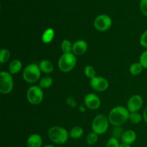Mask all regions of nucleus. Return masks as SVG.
Here are the masks:
<instances>
[{"mask_svg":"<svg viewBox=\"0 0 147 147\" xmlns=\"http://www.w3.org/2000/svg\"><path fill=\"white\" fill-rule=\"evenodd\" d=\"M129 115L130 112L128 109L124 106H118L111 110L108 118L111 124L114 126H120L129 120Z\"/></svg>","mask_w":147,"mask_h":147,"instance_id":"nucleus-1","label":"nucleus"},{"mask_svg":"<svg viewBox=\"0 0 147 147\" xmlns=\"http://www.w3.org/2000/svg\"><path fill=\"white\" fill-rule=\"evenodd\" d=\"M48 137L50 140L56 144H63L69 139L68 131L65 128L59 126H54L48 130Z\"/></svg>","mask_w":147,"mask_h":147,"instance_id":"nucleus-2","label":"nucleus"},{"mask_svg":"<svg viewBox=\"0 0 147 147\" xmlns=\"http://www.w3.org/2000/svg\"><path fill=\"white\" fill-rule=\"evenodd\" d=\"M77 59L73 53H63L58 60V67L63 73H67L73 70L76 65Z\"/></svg>","mask_w":147,"mask_h":147,"instance_id":"nucleus-3","label":"nucleus"},{"mask_svg":"<svg viewBox=\"0 0 147 147\" xmlns=\"http://www.w3.org/2000/svg\"><path fill=\"white\" fill-rule=\"evenodd\" d=\"M41 70L36 63H32L24 67L23 70V79L28 83H34L40 78Z\"/></svg>","mask_w":147,"mask_h":147,"instance_id":"nucleus-4","label":"nucleus"},{"mask_svg":"<svg viewBox=\"0 0 147 147\" xmlns=\"http://www.w3.org/2000/svg\"><path fill=\"white\" fill-rule=\"evenodd\" d=\"M109 126V118L103 114H98L92 122V130L98 135H101L107 131Z\"/></svg>","mask_w":147,"mask_h":147,"instance_id":"nucleus-5","label":"nucleus"},{"mask_svg":"<svg viewBox=\"0 0 147 147\" xmlns=\"http://www.w3.org/2000/svg\"><path fill=\"white\" fill-rule=\"evenodd\" d=\"M13 87L14 82L11 73L1 71L0 73V93L2 94H9L12 91Z\"/></svg>","mask_w":147,"mask_h":147,"instance_id":"nucleus-6","label":"nucleus"},{"mask_svg":"<svg viewBox=\"0 0 147 147\" xmlns=\"http://www.w3.org/2000/svg\"><path fill=\"white\" fill-rule=\"evenodd\" d=\"M44 98L42 88L37 86H33L29 88L27 91V99L32 105H39L42 103Z\"/></svg>","mask_w":147,"mask_h":147,"instance_id":"nucleus-7","label":"nucleus"},{"mask_svg":"<svg viewBox=\"0 0 147 147\" xmlns=\"http://www.w3.org/2000/svg\"><path fill=\"white\" fill-rule=\"evenodd\" d=\"M96 30L99 32H105L111 28L112 25V20L107 14H100L96 17L93 22Z\"/></svg>","mask_w":147,"mask_h":147,"instance_id":"nucleus-8","label":"nucleus"},{"mask_svg":"<svg viewBox=\"0 0 147 147\" xmlns=\"http://www.w3.org/2000/svg\"><path fill=\"white\" fill-rule=\"evenodd\" d=\"M90 85L93 90L98 92L105 91L109 86L108 80L101 76H96L93 78L90 79Z\"/></svg>","mask_w":147,"mask_h":147,"instance_id":"nucleus-9","label":"nucleus"},{"mask_svg":"<svg viewBox=\"0 0 147 147\" xmlns=\"http://www.w3.org/2000/svg\"><path fill=\"white\" fill-rule=\"evenodd\" d=\"M143 106V99L139 95H134L127 102V109L130 113L138 112Z\"/></svg>","mask_w":147,"mask_h":147,"instance_id":"nucleus-10","label":"nucleus"},{"mask_svg":"<svg viewBox=\"0 0 147 147\" xmlns=\"http://www.w3.org/2000/svg\"><path fill=\"white\" fill-rule=\"evenodd\" d=\"M100 99L95 93H88L84 98V104L90 110H96L100 106Z\"/></svg>","mask_w":147,"mask_h":147,"instance_id":"nucleus-11","label":"nucleus"},{"mask_svg":"<svg viewBox=\"0 0 147 147\" xmlns=\"http://www.w3.org/2000/svg\"><path fill=\"white\" fill-rule=\"evenodd\" d=\"M88 50V43L83 40H78L73 44L72 53L75 55H82L85 54Z\"/></svg>","mask_w":147,"mask_h":147,"instance_id":"nucleus-12","label":"nucleus"},{"mask_svg":"<svg viewBox=\"0 0 147 147\" xmlns=\"http://www.w3.org/2000/svg\"><path fill=\"white\" fill-rule=\"evenodd\" d=\"M27 147H42V139L40 135L33 134L30 135L27 140Z\"/></svg>","mask_w":147,"mask_h":147,"instance_id":"nucleus-13","label":"nucleus"},{"mask_svg":"<svg viewBox=\"0 0 147 147\" xmlns=\"http://www.w3.org/2000/svg\"><path fill=\"white\" fill-rule=\"evenodd\" d=\"M136 134L135 131L131 129H129L123 131L121 136L122 143L127 144H131L136 141Z\"/></svg>","mask_w":147,"mask_h":147,"instance_id":"nucleus-14","label":"nucleus"},{"mask_svg":"<svg viewBox=\"0 0 147 147\" xmlns=\"http://www.w3.org/2000/svg\"><path fill=\"white\" fill-rule=\"evenodd\" d=\"M38 65L40 67L41 72L46 73V74L51 73L54 70V65H53V63L48 60H41L38 64Z\"/></svg>","mask_w":147,"mask_h":147,"instance_id":"nucleus-15","label":"nucleus"},{"mask_svg":"<svg viewBox=\"0 0 147 147\" xmlns=\"http://www.w3.org/2000/svg\"><path fill=\"white\" fill-rule=\"evenodd\" d=\"M22 68V63L19 60H14L9 65V73L11 75L17 74Z\"/></svg>","mask_w":147,"mask_h":147,"instance_id":"nucleus-16","label":"nucleus"},{"mask_svg":"<svg viewBox=\"0 0 147 147\" xmlns=\"http://www.w3.org/2000/svg\"><path fill=\"white\" fill-rule=\"evenodd\" d=\"M55 37V31L53 28H47L42 34V41L45 44H49L53 40Z\"/></svg>","mask_w":147,"mask_h":147,"instance_id":"nucleus-17","label":"nucleus"},{"mask_svg":"<svg viewBox=\"0 0 147 147\" xmlns=\"http://www.w3.org/2000/svg\"><path fill=\"white\" fill-rule=\"evenodd\" d=\"M83 134H84V131H83V128L78 126L73 127L69 131L70 137L74 139H78L81 138L83 136Z\"/></svg>","mask_w":147,"mask_h":147,"instance_id":"nucleus-18","label":"nucleus"},{"mask_svg":"<svg viewBox=\"0 0 147 147\" xmlns=\"http://www.w3.org/2000/svg\"><path fill=\"white\" fill-rule=\"evenodd\" d=\"M144 67L140 63H134L131 65L129 67V72L132 76H139L143 71Z\"/></svg>","mask_w":147,"mask_h":147,"instance_id":"nucleus-19","label":"nucleus"},{"mask_svg":"<svg viewBox=\"0 0 147 147\" xmlns=\"http://www.w3.org/2000/svg\"><path fill=\"white\" fill-rule=\"evenodd\" d=\"M53 78L49 76H45L42 78L39 83V86L41 88H49L53 85Z\"/></svg>","mask_w":147,"mask_h":147,"instance_id":"nucleus-20","label":"nucleus"},{"mask_svg":"<svg viewBox=\"0 0 147 147\" xmlns=\"http://www.w3.org/2000/svg\"><path fill=\"white\" fill-rule=\"evenodd\" d=\"M60 47L63 53H70L73 51V44L66 39L63 40V41L62 42Z\"/></svg>","mask_w":147,"mask_h":147,"instance_id":"nucleus-21","label":"nucleus"},{"mask_svg":"<svg viewBox=\"0 0 147 147\" xmlns=\"http://www.w3.org/2000/svg\"><path fill=\"white\" fill-rule=\"evenodd\" d=\"M10 56H11V53L9 50L6 48L1 49L0 51V63L1 64L7 63L9 60Z\"/></svg>","mask_w":147,"mask_h":147,"instance_id":"nucleus-22","label":"nucleus"},{"mask_svg":"<svg viewBox=\"0 0 147 147\" xmlns=\"http://www.w3.org/2000/svg\"><path fill=\"white\" fill-rule=\"evenodd\" d=\"M142 119H143V116L140 113H138V112H133V113H130L129 120L132 123L138 124V123H139L142 121Z\"/></svg>","mask_w":147,"mask_h":147,"instance_id":"nucleus-23","label":"nucleus"},{"mask_svg":"<svg viewBox=\"0 0 147 147\" xmlns=\"http://www.w3.org/2000/svg\"><path fill=\"white\" fill-rule=\"evenodd\" d=\"M98 140V135L93 131L89 134L86 137V143L90 146L96 144Z\"/></svg>","mask_w":147,"mask_h":147,"instance_id":"nucleus-24","label":"nucleus"},{"mask_svg":"<svg viewBox=\"0 0 147 147\" xmlns=\"http://www.w3.org/2000/svg\"><path fill=\"white\" fill-rule=\"evenodd\" d=\"M84 74L86 75V77L88 78L90 80V79L96 77V72L93 66L87 65L84 68Z\"/></svg>","mask_w":147,"mask_h":147,"instance_id":"nucleus-25","label":"nucleus"},{"mask_svg":"<svg viewBox=\"0 0 147 147\" xmlns=\"http://www.w3.org/2000/svg\"><path fill=\"white\" fill-rule=\"evenodd\" d=\"M123 129L121 128L120 126H114L112 131V135L113 137L119 139V138H121L122 134H123Z\"/></svg>","mask_w":147,"mask_h":147,"instance_id":"nucleus-26","label":"nucleus"},{"mask_svg":"<svg viewBox=\"0 0 147 147\" xmlns=\"http://www.w3.org/2000/svg\"><path fill=\"white\" fill-rule=\"evenodd\" d=\"M139 63L144 69H147V50L142 53L139 57Z\"/></svg>","mask_w":147,"mask_h":147,"instance_id":"nucleus-27","label":"nucleus"},{"mask_svg":"<svg viewBox=\"0 0 147 147\" xmlns=\"http://www.w3.org/2000/svg\"><path fill=\"white\" fill-rule=\"evenodd\" d=\"M119 146H120V144L118 139L113 136L108 140L107 144H106V147H119Z\"/></svg>","mask_w":147,"mask_h":147,"instance_id":"nucleus-28","label":"nucleus"},{"mask_svg":"<svg viewBox=\"0 0 147 147\" xmlns=\"http://www.w3.org/2000/svg\"><path fill=\"white\" fill-rule=\"evenodd\" d=\"M139 8H140L141 12L147 17V0H141Z\"/></svg>","mask_w":147,"mask_h":147,"instance_id":"nucleus-29","label":"nucleus"},{"mask_svg":"<svg viewBox=\"0 0 147 147\" xmlns=\"http://www.w3.org/2000/svg\"><path fill=\"white\" fill-rule=\"evenodd\" d=\"M139 42H140L141 45H142V47L147 49V30H146V31L141 35Z\"/></svg>","mask_w":147,"mask_h":147,"instance_id":"nucleus-30","label":"nucleus"},{"mask_svg":"<svg viewBox=\"0 0 147 147\" xmlns=\"http://www.w3.org/2000/svg\"><path fill=\"white\" fill-rule=\"evenodd\" d=\"M66 103L67 104L70 106V108H75L77 106V103H76V100H75L74 98L73 97H68L66 100Z\"/></svg>","mask_w":147,"mask_h":147,"instance_id":"nucleus-31","label":"nucleus"},{"mask_svg":"<svg viewBox=\"0 0 147 147\" xmlns=\"http://www.w3.org/2000/svg\"><path fill=\"white\" fill-rule=\"evenodd\" d=\"M143 119L144 121L147 123V106L144 109L143 112Z\"/></svg>","mask_w":147,"mask_h":147,"instance_id":"nucleus-32","label":"nucleus"},{"mask_svg":"<svg viewBox=\"0 0 147 147\" xmlns=\"http://www.w3.org/2000/svg\"><path fill=\"white\" fill-rule=\"evenodd\" d=\"M79 111H80V112H85L86 111V108H85L84 106H80V108H79Z\"/></svg>","mask_w":147,"mask_h":147,"instance_id":"nucleus-33","label":"nucleus"},{"mask_svg":"<svg viewBox=\"0 0 147 147\" xmlns=\"http://www.w3.org/2000/svg\"><path fill=\"white\" fill-rule=\"evenodd\" d=\"M119 147H131V146L130 144H127L122 143V144H121Z\"/></svg>","mask_w":147,"mask_h":147,"instance_id":"nucleus-34","label":"nucleus"},{"mask_svg":"<svg viewBox=\"0 0 147 147\" xmlns=\"http://www.w3.org/2000/svg\"><path fill=\"white\" fill-rule=\"evenodd\" d=\"M42 147H55L54 146H53V145H50V144H48V145H46V146H44Z\"/></svg>","mask_w":147,"mask_h":147,"instance_id":"nucleus-35","label":"nucleus"}]
</instances>
